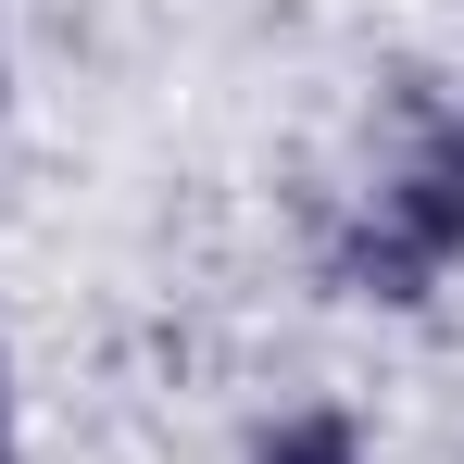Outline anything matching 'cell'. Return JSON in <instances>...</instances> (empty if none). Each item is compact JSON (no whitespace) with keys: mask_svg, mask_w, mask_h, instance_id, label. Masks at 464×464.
Instances as JSON below:
<instances>
[{"mask_svg":"<svg viewBox=\"0 0 464 464\" xmlns=\"http://www.w3.org/2000/svg\"><path fill=\"white\" fill-rule=\"evenodd\" d=\"M25 452V389H13V339H0V464Z\"/></svg>","mask_w":464,"mask_h":464,"instance_id":"obj_3","label":"cell"},{"mask_svg":"<svg viewBox=\"0 0 464 464\" xmlns=\"http://www.w3.org/2000/svg\"><path fill=\"white\" fill-rule=\"evenodd\" d=\"M0 139H13V13H0Z\"/></svg>","mask_w":464,"mask_h":464,"instance_id":"obj_4","label":"cell"},{"mask_svg":"<svg viewBox=\"0 0 464 464\" xmlns=\"http://www.w3.org/2000/svg\"><path fill=\"white\" fill-rule=\"evenodd\" d=\"M238 464H389V452L364 440L352 401H289V414H264V427L238 440Z\"/></svg>","mask_w":464,"mask_h":464,"instance_id":"obj_2","label":"cell"},{"mask_svg":"<svg viewBox=\"0 0 464 464\" xmlns=\"http://www.w3.org/2000/svg\"><path fill=\"white\" fill-rule=\"evenodd\" d=\"M464 276V63L389 76L314 214V289L352 314H427Z\"/></svg>","mask_w":464,"mask_h":464,"instance_id":"obj_1","label":"cell"}]
</instances>
